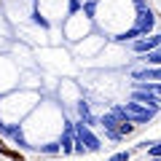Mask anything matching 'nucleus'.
I'll use <instances>...</instances> for the list:
<instances>
[{"mask_svg": "<svg viewBox=\"0 0 161 161\" xmlns=\"http://www.w3.org/2000/svg\"><path fill=\"white\" fill-rule=\"evenodd\" d=\"M73 137H75L73 153H78V156H83V153H97V150L102 148V142H99V137L92 132V126L80 124V121H75V124H73Z\"/></svg>", "mask_w": 161, "mask_h": 161, "instance_id": "f257e3e1", "label": "nucleus"}, {"mask_svg": "<svg viewBox=\"0 0 161 161\" xmlns=\"http://www.w3.org/2000/svg\"><path fill=\"white\" fill-rule=\"evenodd\" d=\"M121 108H124V113H126V121H132L134 126H137V124H148V121H153V115L158 113V110L145 108V105H137V102H126V105H121Z\"/></svg>", "mask_w": 161, "mask_h": 161, "instance_id": "f03ea898", "label": "nucleus"}, {"mask_svg": "<svg viewBox=\"0 0 161 161\" xmlns=\"http://www.w3.org/2000/svg\"><path fill=\"white\" fill-rule=\"evenodd\" d=\"M161 46V32H150V35H142V38H137V40H132L129 43V48H132L134 54H148V51H153V48H158Z\"/></svg>", "mask_w": 161, "mask_h": 161, "instance_id": "7ed1b4c3", "label": "nucleus"}, {"mask_svg": "<svg viewBox=\"0 0 161 161\" xmlns=\"http://www.w3.org/2000/svg\"><path fill=\"white\" fill-rule=\"evenodd\" d=\"M134 27L140 30V35H150V32L156 30V14L150 11L148 6L140 8V11H137V19H134Z\"/></svg>", "mask_w": 161, "mask_h": 161, "instance_id": "20e7f679", "label": "nucleus"}, {"mask_svg": "<svg viewBox=\"0 0 161 161\" xmlns=\"http://www.w3.org/2000/svg\"><path fill=\"white\" fill-rule=\"evenodd\" d=\"M132 102L145 105V108H153V110H161V97L145 92V89H132Z\"/></svg>", "mask_w": 161, "mask_h": 161, "instance_id": "39448f33", "label": "nucleus"}, {"mask_svg": "<svg viewBox=\"0 0 161 161\" xmlns=\"http://www.w3.org/2000/svg\"><path fill=\"white\" fill-rule=\"evenodd\" d=\"M57 142H59V153H62V156H73V145H75V137H73V121H64L62 137H59Z\"/></svg>", "mask_w": 161, "mask_h": 161, "instance_id": "423d86ee", "label": "nucleus"}, {"mask_svg": "<svg viewBox=\"0 0 161 161\" xmlns=\"http://www.w3.org/2000/svg\"><path fill=\"white\" fill-rule=\"evenodd\" d=\"M134 80H161V67H142V70H132Z\"/></svg>", "mask_w": 161, "mask_h": 161, "instance_id": "0eeeda50", "label": "nucleus"}, {"mask_svg": "<svg viewBox=\"0 0 161 161\" xmlns=\"http://www.w3.org/2000/svg\"><path fill=\"white\" fill-rule=\"evenodd\" d=\"M6 137H11L14 142L19 145V148H30V142L24 140V129H22V124H8V132H6Z\"/></svg>", "mask_w": 161, "mask_h": 161, "instance_id": "6e6552de", "label": "nucleus"}, {"mask_svg": "<svg viewBox=\"0 0 161 161\" xmlns=\"http://www.w3.org/2000/svg\"><path fill=\"white\" fill-rule=\"evenodd\" d=\"M118 124H124V121H118L110 110H108V113H102V115L97 118V126H102L105 132H115V129H118Z\"/></svg>", "mask_w": 161, "mask_h": 161, "instance_id": "1a4fd4ad", "label": "nucleus"}, {"mask_svg": "<svg viewBox=\"0 0 161 161\" xmlns=\"http://www.w3.org/2000/svg\"><path fill=\"white\" fill-rule=\"evenodd\" d=\"M78 115H80V124H86V126H97V115L89 110V102H83V99L78 102Z\"/></svg>", "mask_w": 161, "mask_h": 161, "instance_id": "9d476101", "label": "nucleus"}, {"mask_svg": "<svg viewBox=\"0 0 161 161\" xmlns=\"http://www.w3.org/2000/svg\"><path fill=\"white\" fill-rule=\"evenodd\" d=\"M137 38H142V35H140V30H137V27H129L126 32H118L113 40H115V43H126V46H129V43H132V40H137Z\"/></svg>", "mask_w": 161, "mask_h": 161, "instance_id": "9b49d317", "label": "nucleus"}, {"mask_svg": "<svg viewBox=\"0 0 161 161\" xmlns=\"http://www.w3.org/2000/svg\"><path fill=\"white\" fill-rule=\"evenodd\" d=\"M142 62L148 67H161V46L153 48V51H148V54H142Z\"/></svg>", "mask_w": 161, "mask_h": 161, "instance_id": "f8f14e48", "label": "nucleus"}, {"mask_svg": "<svg viewBox=\"0 0 161 161\" xmlns=\"http://www.w3.org/2000/svg\"><path fill=\"white\" fill-rule=\"evenodd\" d=\"M38 150L40 156H59V142H43Z\"/></svg>", "mask_w": 161, "mask_h": 161, "instance_id": "ddd939ff", "label": "nucleus"}, {"mask_svg": "<svg viewBox=\"0 0 161 161\" xmlns=\"http://www.w3.org/2000/svg\"><path fill=\"white\" fill-rule=\"evenodd\" d=\"M148 158H161V140L148 145Z\"/></svg>", "mask_w": 161, "mask_h": 161, "instance_id": "4468645a", "label": "nucleus"}, {"mask_svg": "<svg viewBox=\"0 0 161 161\" xmlns=\"http://www.w3.org/2000/svg\"><path fill=\"white\" fill-rule=\"evenodd\" d=\"M115 132H118L121 137H129V134L134 132V124H132V121H124V124H118V129H115Z\"/></svg>", "mask_w": 161, "mask_h": 161, "instance_id": "2eb2a0df", "label": "nucleus"}, {"mask_svg": "<svg viewBox=\"0 0 161 161\" xmlns=\"http://www.w3.org/2000/svg\"><path fill=\"white\" fill-rule=\"evenodd\" d=\"M80 11L86 14V16H94V11H97V3H94V0H83V3H80Z\"/></svg>", "mask_w": 161, "mask_h": 161, "instance_id": "dca6fc26", "label": "nucleus"}, {"mask_svg": "<svg viewBox=\"0 0 161 161\" xmlns=\"http://www.w3.org/2000/svg\"><path fill=\"white\" fill-rule=\"evenodd\" d=\"M129 158H132V150H118V153H113L108 161H129Z\"/></svg>", "mask_w": 161, "mask_h": 161, "instance_id": "f3484780", "label": "nucleus"}, {"mask_svg": "<svg viewBox=\"0 0 161 161\" xmlns=\"http://www.w3.org/2000/svg\"><path fill=\"white\" fill-rule=\"evenodd\" d=\"M67 11L70 14H78L80 11V0H70V3H67Z\"/></svg>", "mask_w": 161, "mask_h": 161, "instance_id": "a211bd4d", "label": "nucleus"}, {"mask_svg": "<svg viewBox=\"0 0 161 161\" xmlns=\"http://www.w3.org/2000/svg\"><path fill=\"white\" fill-rule=\"evenodd\" d=\"M105 137H108L110 142H121V140H124V137H121L118 132H105Z\"/></svg>", "mask_w": 161, "mask_h": 161, "instance_id": "6ab92c4d", "label": "nucleus"}, {"mask_svg": "<svg viewBox=\"0 0 161 161\" xmlns=\"http://www.w3.org/2000/svg\"><path fill=\"white\" fill-rule=\"evenodd\" d=\"M32 22L38 24V27H48V22H46V19H43V16H40V14H35V19H32Z\"/></svg>", "mask_w": 161, "mask_h": 161, "instance_id": "aec40b11", "label": "nucleus"}, {"mask_svg": "<svg viewBox=\"0 0 161 161\" xmlns=\"http://www.w3.org/2000/svg\"><path fill=\"white\" fill-rule=\"evenodd\" d=\"M132 3L137 6V11H140V8H145V6H148V0H132Z\"/></svg>", "mask_w": 161, "mask_h": 161, "instance_id": "412c9836", "label": "nucleus"}, {"mask_svg": "<svg viewBox=\"0 0 161 161\" xmlns=\"http://www.w3.org/2000/svg\"><path fill=\"white\" fill-rule=\"evenodd\" d=\"M150 161H161V158H150Z\"/></svg>", "mask_w": 161, "mask_h": 161, "instance_id": "4be33fe9", "label": "nucleus"}, {"mask_svg": "<svg viewBox=\"0 0 161 161\" xmlns=\"http://www.w3.org/2000/svg\"><path fill=\"white\" fill-rule=\"evenodd\" d=\"M14 161H19V158H14Z\"/></svg>", "mask_w": 161, "mask_h": 161, "instance_id": "5701e85b", "label": "nucleus"}]
</instances>
